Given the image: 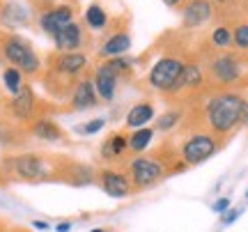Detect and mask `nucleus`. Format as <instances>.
I'll return each instance as SVG.
<instances>
[{"instance_id":"nucleus-10","label":"nucleus","mask_w":248,"mask_h":232,"mask_svg":"<svg viewBox=\"0 0 248 232\" xmlns=\"http://www.w3.org/2000/svg\"><path fill=\"white\" fill-rule=\"evenodd\" d=\"M97 184L110 198H126V196H131V193H136L129 175L120 172V170H113V168L97 170Z\"/></svg>"},{"instance_id":"nucleus-12","label":"nucleus","mask_w":248,"mask_h":232,"mask_svg":"<svg viewBox=\"0 0 248 232\" xmlns=\"http://www.w3.org/2000/svg\"><path fill=\"white\" fill-rule=\"evenodd\" d=\"M99 104L97 90H94V83L88 76H80L78 83L74 85L69 94V110H90Z\"/></svg>"},{"instance_id":"nucleus-15","label":"nucleus","mask_w":248,"mask_h":232,"mask_svg":"<svg viewBox=\"0 0 248 232\" xmlns=\"http://www.w3.org/2000/svg\"><path fill=\"white\" fill-rule=\"evenodd\" d=\"M0 26H5L7 30H16V28L30 26V14L28 9L16 2V0H7L0 5Z\"/></svg>"},{"instance_id":"nucleus-6","label":"nucleus","mask_w":248,"mask_h":232,"mask_svg":"<svg viewBox=\"0 0 248 232\" xmlns=\"http://www.w3.org/2000/svg\"><path fill=\"white\" fill-rule=\"evenodd\" d=\"M184 60L182 58H175V55H166V58H161L154 62V67L150 69L147 74V83H150L152 88L161 92V94H168L172 85L177 83L179 74L184 69Z\"/></svg>"},{"instance_id":"nucleus-3","label":"nucleus","mask_w":248,"mask_h":232,"mask_svg":"<svg viewBox=\"0 0 248 232\" xmlns=\"http://www.w3.org/2000/svg\"><path fill=\"white\" fill-rule=\"evenodd\" d=\"M0 53L9 62V67H16L21 74H28V76H37L39 74V67H42L39 55L35 53V48L23 37L2 35V39H0Z\"/></svg>"},{"instance_id":"nucleus-13","label":"nucleus","mask_w":248,"mask_h":232,"mask_svg":"<svg viewBox=\"0 0 248 232\" xmlns=\"http://www.w3.org/2000/svg\"><path fill=\"white\" fill-rule=\"evenodd\" d=\"M92 83H94V90H97V97L99 101H113L115 99V92H117V83H120V78H117V74L108 67L106 62H101L94 69V76H92Z\"/></svg>"},{"instance_id":"nucleus-37","label":"nucleus","mask_w":248,"mask_h":232,"mask_svg":"<svg viewBox=\"0 0 248 232\" xmlns=\"http://www.w3.org/2000/svg\"><path fill=\"white\" fill-rule=\"evenodd\" d=\"M209 2H230V0H209Z\"/></svg>"},{"instance_id":"nucleus-31","label":"nucleus","mask_w":248,"mask_h":232,"mask_svg":"<svg viewBox=\"0 0 248 232\" xmlns=\"http://www.w3.org/2000/svg\"><path fill=\"white\" fill-rule=\"evenodd\" d=\"M212 209H214V214H225L230 209V198H218L212 205Z\"/></svg>"},{"instance_id":"nucleus-38","label":"nucleus","mask_w":248,"mask_h":232,"mask_svg":"<svg viewBox=\"0 0 248 232\" xmlns=\"http://www.w3.org/2000/svg\"><path fill=\"white\" fill-rule=\"evenodd\" d=\"M0 232H7V230H5V228H0Z\"/></svg>"},{"instance_id":"nucleus-9","label":"nucleus","mask_w":248,"mask_h":232,"mask_svg":"<svg viewBox=\"0 0 248 232\" xmlns=\"http://www.w3.org/2000/svg\"><path fill=\"white\" fill-rule=\"evenodd\" d=\"M5 110L12 120L16 122H30L35 117L37 110V97H35V90L30 83H23V88L18 90L14 97H9V101L5 104Z\"/></svg>"},{"instance_id":"nucleus-21","label":"nucleus","mask_w":248,"mask_h":232,"mask_svg":"<svg viewBox=\"0 0 248 232\" xmlns=\"http://www.w3.org/2000/svg\"><path fill=\"white\" fill-rule=\"evenodd\" d=\"M152 117H154V104H152V101H138L133 108H129L124 124H126V129L136 131V129H140V126L147 124Z\"/></svg>"},{"instance_id":"nucleus-5","label":"nucleus","mask_w":248,"mask_h":232,"mask_svg":"<svg viewBox=\"0 0 248 232\" xmlns=\"http://www.w3.org/2000/svg\"><path fill=\"white\" fill-rule=\"evenodd\" d=\"M168 177V170L163 166L159 156H147V154H138L136 159L129 161V179L136 191H145V188L159 184L161 179Z\"/></svg>"},{"instance_id":"nucleus-30","label":"nucleus","mask_w":248,"mask_h":232,"mask_svg":"<svg viewBox=\"0 0 248 232\" xmlns=\"http://www.w3.org/2000/svg\"><path fill=\"white\" fill-rule=\"evenodd\" d=\"M232 44L237 48L248 51V23H241V26H237L232 30Z\"/></svg>"},{"instance_id":"nucleus-17","label":"nucleus","mask_w":248,"mask_h":232,"mask_svg":"<svg viewBox=\"0 0 248 232\" xmlns=\"http://www.w3.org/2000/svg\"><path fill=\"white\" fill-rule=\"evenodd\" d=\"M28 131L35 136L37 140H44V143H60V140L67 138L64 131L60 129V124H55L53 120H48V117H37V120H32L30 126H28Z\"/></svg>"},{"instance_id":"nucleus-11","label":"nucleus","mask_w":248,"mask_h":232,"mask_svg":"<svg viewBox=\"0 0 248 232\" xmlns=\"http://www.w3.org/2000/svg\"><path fill=\"white\" fill-rule=\"evenodd\" d=\"M69 23H74V9L69 5H55V7H48L42 12L39 16V26L46 35L55 37L62 28H67Z\"/></svg>"},{"instance_id":"nucleus-16","label":"nucleus","mask_w":248,"mask_h":232,"mask_svg":"<svg viewBox=\"0 0 248 232\" xmlns=\"http://www.w3.org/2000/svg\"><path fill=\"white\" fill-rule=\"evenodd\" d=\"M204 83V72L198 67V64H184V69H182V74H179L177 83L172 85V90H170L168 94H172V97H179V94H184V92H188V90H198L202 88Z\"/></svg>"},{"instance_id":"nucleus-19","label":"nucleus","mask_w":248,"mask_h":232,"mask_svg":"<svg viewBox=\"0 0 248 232\" xmlns=\"http://www.w3.org/2000/svg\"><path fill=\"white\" fill-rule=\"evenodd\" d=\"M53 44L60 53H74L83 46V28L78 23H69L53 37Z\"/></svg>"},{"instance_id":"nucleus-28","label":"nucleus","mask_w":248,"mask_h":232,"mask_svg":"<svg viewBox=\"0 0 248 232\" xmlns=\"http://www.w3.org/2000/svg\"><path fill=\"white\" fill-rule=\"evenodd\" d=\"M104 126H106V120H104V117H94V120H90L85 124H76L74 131L78 136H92V134H99Z\"/></svg>"},{"instance_id":"nucleus-7","label":"nucleus","mask_w":248,"mask_h":232,"mask_svg":"<svg viewBox=\"0 0 248 232\" xmlns=\"http://www.w3.org/2000/svg\"><path fill=\"white\" fill-rule=\"evenodd\" d=\"M85 67H88V55L80 53V51H74V53H58L53 60H51L48 74H55V76L69 80V83H78L80 74L85 72Z\"/></svg>"},{"instance_id":"nucleus-23","label":"nucleus","mask_w":248,"mask_h":232,"mask_svg":"<svg viewBox=\"0 0 248 232\" xmlns=\"http://www.w3.org/2000/svg\"><path fill=\"white\" fill-rule=\"evenodd\" d=\"M179 120H182V110H179V108H168V110H163V113L154 120V131L168 134L172 129H177Z\"/></svg>"},{"instance_id":"nucleus-27","label":"nucleus","mask_w":248,"mask_h":232,"mask_svg":"<svg viewBox=\"0 0 248 232\" xmlns=\"http://www.w3.org/2000/svg\"><path fill=\"white\" fill-rule=\"evenodd\" d=\"M0 145H2V147H14V145H18L16 126H12L9 122H5V120H0Z\"/></svg>"},{"instance_id":"nucleus-34","label":"nucleus","mask_w":248,"mask_h":232,"mask_svg":"<svg viewBox=\"0 0 248 232\" xmlns=\"http://www.w3.org/2000/svg\"><path fill=\"white\" fill-rule=\"evenodd\" d=\"M32 228H37V230H48L51 225L46 223V221H32Z\"/></svg>"},{"instance_id":"nucleus-35","label":"nucleus","mask_w":248,"mask_h":232,"mask_svg":"<svg viewBox=\"0 0 248 232\" xmlns=\"http://www.w3.org/2000/svg\"><path fill=\"white\" fill-rule=\"evenodd\" d=\"M163 2H166L168 7H177V5H179V2H182V0H163Z\"/></svg>"},{"instance_id":"nucleus-2","label":"nucleus","mask_w":248,"mask_h":232,"mask_svg":"<svg viewBox=\"0 0 248 232\" xmlns=\"http://www.w3.org/2000/svg\"><path fill=\"white\" fill-rule=\"evenodd\" d=\"M53 161L55 156H48V154L23 152L7 156L2 163H5V168L9 170L12 177L28 182V184H39V182H53V179L62 177L67 159H62V163H53Z\"/></svg>"},{"instance_id":"nucleus-32","label":"nucleus","mask_w":248,"mask_h":232,"mask_svg":"<svg viewBox=\"0 0 248 232\" xmlns=\"http://www.w3.org/2000/svg\"><path fill=\"white\" fill-rule=\"evenodd\" d=\"M239 214H241V209H237V207H234V209H228L225 214H221V223H223V225L234 223V221H237V216H239Z\"/></svg>"},{"instance_id":"nucleus-29","label":"nucleus","mask_w":248,"mask_h":232,"mask_svg":"<svg viewBox=\"0 0 248 232\" xmlns=\"http://www.w3.org/2000/svg\"><path fill=\"white\" fill-rule=\"evenodd\" d=\"M212 44L216 46V48H228V46L232 44V30L225 26L216 28L212 32Z\"/></svg>"},{"instance_id":"nucleus-33","label":"nucleus","mask_w":248,"mask_h":232,"mask_svg":"<svg viewBox=\"0 0 248 232\" xmlns=\"http://www.w3.org/2000/svg\"><path fill=\"white\" fill-rule=\"evenodd\" d=\"M55 230H58V232H69L71 230V223H69V221H62V223L55 225Z\"/></svg>"},{"instance_id":"nucleus-25","label":"nucleus","mask_w":248,"mask_h":232,"mask_svg":"<svg viewBox=\"0 0 248 232\" xmlns=\"http://www.w3.org/2000/svg\"><path fill=\"white\" fill-rule=\"evenodd\" d=\"M2 85H5L9 97H14L18 90L23 88V74L18 72L16 67H5L2 69Z\"/></svg>"},{"instance_id":"nucleus-8","label":"nucleus","mask_w":248,"mask_h":232,"mask_svg":"<svg viewBox=\"0 0 248 232\" xmlns=\"http://www.w3.org/2000/svg\"><path fill=\"white\" fill-rule=\"evenodd\" d=\"M241 76H244L241 60L232 53L218 55V58L212 60V64H209V78H212L216 85H234V83L241 80Z\"/></svg>"},{"instance_id":"nucleus-1","label":"nucleus","mask_w":248,"mask_h":232,"mask_svg":"<svg viewBox=\"0 0 248 232\" xmlns=\"http://www.w3.org/2000/svg\"><path fill=\"white\" fill-rule=\"evenodd\" d=\"M244 108H246V99L237 94V92H218V94H214L207 101V106H204V117H207L209 134L218 136L223 140L230 138L241 126Z\"/></svg>"},{"instance_id":"nucleus-26","label":"nucleus","mask_w":248,"mask_h":232,"mask_svg":"<svg viewBox=\"0 0 248 232\" xmlns=\"http://www.w3.org/2000/svg\"><path fill=\"white\" fill-rule=\"evenodd\" d=\"M104 62H106L108 67L117 74V78H131V76H133L131 62H129L124 55H120V58H110V60H104Z\"/></svg>"},{"instance_id":"nucleus-14","label":"nucleus","mask_w":248,"mask_h":232,"mask_svg":"<svg viewBox=\"0 0 248 232\" xmlns=\"http://www.w3.org/2000/svg\"><path fill=\"white\" fill-rule=\"evenodd\" d=\"M214 16V7L209 0H188L182 9V23L184 28H200Z\"/></svg>"},{"instance_id":"nucleus-4","label":"nucleus","mask_w":248,"mask_h":232,"mask_svg":"<svg viewBox=\"0 0 248 232\" xmlns=\"http://www.w3.org/2000/svg\"><path fill=\"white\" fill-rule=\"evenodd\" d=\"M223 138L214 134H204V131H198V134H191L186 138L182 147H179V154H182V161L186 163V168L191 166H200L207 159H212L214 154L223 147Z\"/></svg>"},{"instance_id":"nucleus-36","label":"nucleus","mask_w":248,"mask_h":232,"mask_svg":"<svg viewBox=\"0 0 248 232\" xmlns=\"http://www.w3.org/2000/svg\"><path fill=\"white\" fill-rule=\"evenodd\" d=\"M90 232H110V230H104V228H92Z\"/></svg>"},{"instance_id":"nucleus-20","label":"nucleus","mask_w":248,"mask_h":232,"mask_svg":"<svg viewBox=\"0 0 248 232\" xmlns=\"http://www.w3.org/2000/svg\"><path fill=\"white\" fill-rule=\"evenodd\" d=\"M99 152H101V156L106 161L122 159L124 154L129 152V134H124V131H113V134L101 143Z\"/></svg>"},{"instance_id":"nucleus-24","label":"nucleus","mask_w":248,"mask_h":232,"mask_svg":"<svg viewBox=\"0 0 248 232\" xmlns=\"http://www.w3.org/2000/svg\"><path fill=\"white\" fill-rule=\"evenodd\" d=\"M85 23H88L92 30H104V28L108 26V14L106 9L101 7V5H90L88 9H85Z\"/></svg>"},{"instance_id":"nucleus-22","label":"nucleus","mask_w":248,"mask_h":232,"mask_svg":"<svg viewBox=\"0 0 248 232\" xmlns=\"http://www.w3.org/2000/svg\"><path fill=\"white\" fill-rule=\"evenodd\" d=\"M152 138H154V129H145V126H140V129L131 131V134H129V152H133L136 156L142 154L147 147H150Z\"/></svg>"},{"instance_id":"nucleus-18","label":"nucleus","mask_w":248,"mask_h":232,"mask_svg":"<svg viewBox=\"0 0 248 232\" xmlns=\"http://www.w3.org/2000/svg\"><path fill=\"white\" fill-rule=\"evenodd\" d=\"M129 48H131V35H129V30H117V32H113V35L101 44L99 58H101V60L120 58V55H124Z\"/></svg>"}]
</instances>
